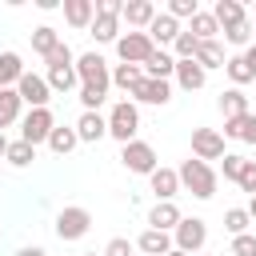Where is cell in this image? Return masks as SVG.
<instances>
[{
    "label": "cell",
    "mask_w": 256,
    "mask_h": 256,
    "mask_svg": "<svg viewBox=\"0 0 256 256\" xmlns=\"http://www.w3.org/2000/svg\"><path fill=\"white\" fill-rule=\"evenodd\" d=\"M176 176H180V188H184V192H192L196 200H212V196H216V188H220L216 168H212V164H204V160H196V156H188V160L176 168Z\"/></svg>",
    "instance_id": "cell-1"
},
{
    "label": "cell",
    "mask_w": 256,
    "mask_h": 256,
    "mask_svg": "<svg viewBox=\"0 0 256 256\" xmlns=\"http://www.w3.org/2000/svg\"><path fill=\"white\" fill-rule=\"evenodd\" d=\"M104 120H108V136L120 140V144L136 140V132H140V108H136L132 100H116L112 112H108Z\"/></svg>",
    "instance_id": "cell-2"
},
{
    "label": "cell",
    "mask_w": 256,
    "mask_h": 256,
    "mask_svg": "<svg viewBox=\"0 0 256 256\" xmlns=\"http://www.w3.org/2000/svg\"><path fill=\"white\" fill-rule=\"evenodd\" d=\"M56 236L64 240V244H72V240H84L88 236V228H92V212L88 208H80V204H68V208H60L56 212Z\"/></svg>",
    "instance_id": "cell-3"
},
{
    "label": "cell",
    "mask_w": 256,
    "mask_h": 256,
    "mask_svg": "<svg viewBox=\"0 0 256 256\" xmlns=\"http://www.w3.org/2000/svg\"><path fill=\"white\" fill-rule=\"evenodd\" d=\"M204 244H208V224L200 216H180V224L172 228V248L196 256V252H204Z\"/></svg>",
    "instance_id": "cell-4"
},
{
    "label": "cell",
    "mask_w": 256,
    "mask_h": 256,
    "mask_svg": "<svg viewBox=\"0 0 256 256\" xmlns=\"http://www.w3.org/2000/svg\"><path fill=\"white\" fill-rule=\"evenodd\" d=\"M120 164H124L128 172H136V176H152V172L160 168L156 148H152L148 140H128V144H120Z\"/></svg>",
    "instance_id": "cell-5"
},
{
    "label": "cell",
    "mask_w": 256,
    "mask_h": 256,
    "mask_svg": "<svg viewBox=\"0 0 256 256\" xmlns=\"http://www.w3.org/2000/svg\"><path fill=\"white\" fill-rule=\"evenodd\" d=\"M76 80L80 84H88V88H112V68H108V60L100 56V52H84V56H76Z\"/></svg>",
    "instance_id": "cell-6"
},
{
    "label": "cell",
    "mask_w": 256,
    "mask_h": 256,
    "mask_svg": "<svg viewBox=\"0 0 256 256\" xmlns=\"http://www.w3.org/2000/svg\"><path fill=\"white\" fill-rule=\"evenodd\" d=\"M52 128H56L52 108H28V116H20V140L32 144V148H36V144H48Z\"/></svg>",
    "instance_id": "cell-7"
},
{
    "label": "cell",
    "mask_w": 256,
    "mask_h": 256,
    "mask_svg": "<svg viewBox=\"0 0 256 256\" xmlns=\"http://www.w3.org/2000/svg\"><path fill=\"white\" fill-rule=\"evenodd\" d=\"M156 52V44L148 40V32H120V40H116V56H120V64H140L144 68V60Z\"/></svg>",
    "instance_id": "cell-8"
},
{
    "label": "cell",
    "mask_w": 256,
    "mask_h": 256,
    "mask_svg": "<svg viewBox=\"0 0 256 256\" xmlns=\"http://www.w3.org/2000/svg\"><path fill=\"white\" fill-rule=\"evenodd\" d=\"M16 96H20L28 108H48L52 88H48V80H44L40 72H28V68H24V76L16 80Z\"/></svg>",
    "instance_id": "cell-9"
},
{
    "label": "cell",
    "mask_w": 256,
    "mask_h": 256,
    "mask_svg": "<svg viewBox=\"0 0 256 256\" xmlns=\"http://www.w3.org/2000/svg\"><path fill=\"white\" fill-rule=\"evenodd\" d=\"M192 156L196 160H220L224 156V136L216 128H192Z\"/></svg>",
    "instance_id": "cell-10"
},
{
    "label": "cell",
    "mask_w": 256,
    "mask_h": 256,
    "mask_svg": "<svg viewBox=\"0 0 256 256\" xmlns=\"http://www.w3.org/2000/svg\"><path fill=\"white\" fill-rule=\"evenodd\" d=\"M172 100V84L168 80H148L144 76V84L132 92V104H152V108H164Z\"/></svg>",
    "instance_id": "cell-11"
},
{
    "label": "cell",
    "mask_w": 256,
    "mask_h": 256,
    "mask_svg": "<svg viewBox=\"0 0 256 256\" xmlns=\"http://www.w3.org/2000/svg\"><path fill=\"white\" fill-rule=\"evenodd\" d=\"M180 208H176V200H156L152 208H148V228H156V232H172L176 224H180Z\"/></svg>",
    "instance_id": "cell-12"
},
{
    "label": "cell",
    "mask_w": 256,
    "mask_h": 256,
    "mask_svg": "<svg viewBox=\"0 0 256 256\" xmlns=\"http://www.w3.org/2000/svg\"><path fill=\"white\" fill-rule=\"evenodd\" d=\"M72 128H76L80 144H96V140H104V136H108V120H104L100 112H80V120H76Z\"/></svg>",
    "instance_id": "cell-13"
},
{
    "label": "cell",
    "mask_w": 256,
    "mask_h": 256,
    "mask_svg": "<svg viewBox=\"0 0 256 256\" xmlns=\"http://www.w3.org/2000/svg\"><path fill=\"white\" fill-rule=\"evenodd\" d=\"M156 12H160V8H156L152 0H128L124 12H120V20H128V28H140V32H144V28L156 20Z\"/></svg>",
    "instance_id": "cell-14"
},
{
    "label": "cell",
    "mask_w": 256,
    "mask_h": 256,
    "mask_svg": "<svg viewBox=\"0 0 256 256\" xmlns=\"http://www.w3.org/2000/svg\"><path fill=\"white\" fill-rule=\"evenodd\" d=\"M144 32H148V40H152L156 48H164V44H172V40L180 36V24H176L168 12H156V20H152Z\"/></svg>",
    "instance_id": "cell-15"
},
{
    "label": "cell",
    "mask_w": 256,
    "mask_h": 256,
    "mask_svg": "<svg viewBox=\"0 0 256 256\" xmlns=\"http://www.w3.org/2000/svg\"><path fill=\"white\" fill-rule=\"evenodd\" d=\"M172 72H176V56H172L168 48H156V52L144 60V76H148V80H172Z\"/></svg>",
    "instance_id": "cell-16"
},
{
    "label": "cell",
    "mask_w": 256,
    "mask_h": 256,
    "mask_svg": "<svg viewBox=\"0 0 256 256\" xmlns=\"http://www.w3.org/2000/svg\"><path fill=\"white\" fill-rule=\"evenodd\" d=\"M172 80H176L184 92H196V88H204L208 72H204L196 60H176V72H172Z\"/></svg>",
    "instance_id": "cell-17"
},
{
    "label": "cell",
    "mask_w": 256,
    "mask_h": 256,
    "mask_svg": "<svg viewBox=\"0 0 256 256\" xmlns=\"http://www.w3.org/2000/svg\"><path fill=\"white\" fill-rule=\"evenodd\" d=\"M148 184H152L156 200H176V192H180V176H176V168H164V164L148 176Z\"/></svg>",
    "instance_id": "cell-18"
},
{
    "label": "cell",
    "mask_w": 256,
    "mask_h": 256,
    "mask_svg": "<svg viewBox=\"0 0 256 256\" xmlns=\"http://www.w3.org/2000/svg\"><path fill=\"white\" fill-rule=\"evenodd\" d=\"M136 252H144V256H164V252H172V232L144 228V232L136 236Z\"/></svg>",
    "instance_id": "cell-19"
},
{
    "label": "cell",
    "mask_w": 256,
    "mask_h": 256,
    "mask_svg": "<svg viewBox=\"0 0 256 256\" xmlns=\"http://www.w3.org/2000/svg\"><path fill=\"white\" fill-rule=\"evenodd\" d=\"M220 136H232V140L256 144V112H244V116H232V120H224V132H220Z\"/></svg>",
    "instance_id": "cell-20"
},
{
    "label": "cell",
    "mask_w": 256,
    "mask_h": 256,
    "mask_svg": "<svg viewBox=\"0 0 256 256\" xmlns=\"http://www.w3.org/2000/svg\"><path fill=\"white\" fill-rule=\"evenodd\" d=\"M64 20L72 28H88L96 20V0H64Z\"/></svg>",
    "instance_id": "cell-21"
},
{
    "label": "cell",
    "mask_w": 256,
    "mask_h": 256,
    "mask_svg": "<svg viewBox=\"0 0 256 256\" xmlns=\"http://www.w3.org/2000/svg\"><path fill=\"white\" fill-rule=\"evenodd\" d=\"M88 36H92L96 44H116V40H120V16H100V12H96V20L88 24Z\"/></svg>",
    "instance_id": "cell-22"
},
{
    "label": "cell",
    "mask_w": 256,
    "mask_h": 256,
    "mask_svg": "<svg viewBox=\"0 0 256 256\" xmlns=\"http://www.w3.org/2000/svg\"><path fill=\"white\" fill-rule=\"evenodd\" d=\"M192 60L208 72V68H224V60H228V56H224V44H220V40H200Z\"/></svg>",
    "instance_id": "cell-23"
},
{
    "label": "cell",
    "mask_w": 256,
    "mask_h": 256,
    "mask_svg": "<svg viewBox=\"0 0 256 256\" xmlns=\"http://www.w3.org/2000/svg\"><path fill=\"white\" fill-rule=\"evenodd\" d=\"M48 88L52 92H72L80 80H76V64H48Z\"/></svg>",
    "instance_id": "cell-24"
},
{
    "label": "cell",
    "mask_w": 256,
    "mask_h": 256,
    "mask_svg": "<svg viewBox=\"0 0 256 256\" xmlns=\"http://www.w3.org/2000/svg\"><path fill=\"white\" fill-rule=\"evenodd\" d=\"M112 84L132 96V92L144 84V68H140V64H116V68H112Z\"/></svg>",
    "instance_id": "cell-25"
},
{
    "label": "cell",
    "mask_w": 256,
    "mask_h": 256,
    "mask_svg": "<svg viewBox=\"0 0 256 256\" xmlns=\"http://www.w3.org/2000/svg\"><path fill=\"white\" fill-rule=\"evenodd\" d=\"M20 108H24V100L16 96V88H0V132L20 120Z\"/></svg>",
    "instance_id": "cell-26"
},
{
    "label": "cell",
    "mask_w": 256,
    "mask_h": 256,
    "mask_svg": "<svg viewBox=\"0 0 256 256\" xmlns=\"http://www.w3.org/2000/svg\"><path fill=\"white\" fill-rule=\"evenodd\" d=\"M56 44H60V32H56L52 24L32 28V52H36V56H44V60H48V56L56 52Z\"/></svg>",
    "instance_id": "cell-27"
},
{
    "label": "cell",
    "mask_w": 256,
    "mask_h": 256,
    "mask_svg": "<svg viewBox=\"0 0 256 256\" xmlns=\"http://www.w3.org/2000/svg\"><path fill=\"white\" fill-rule=\"evenodd\" d=\"M20 76H24V60H20V52H0V88H16Z\"/></svg>",
    "instance_id": "cell-28"
},
{
    "label": "cell",
    "mask_w": 256,
    "mask_h": 256,
    "mask_svg": "<svg viewBox=\"0 0 256 256\" xmlns=\"http://www.w3.org/2000/svg\"><path fill=\"white\" fill-rule=\"evenodd\" d=\"M212 20H216L220 28H228V24H240V20H248V16H244V4H240V0H216Z\"/></svg>",
    "instance_id": "cell-29"
},
{
    "label": "cell",
    "mask_w": 256,
    "mask_h": 256,
    "mask_svg": "<svg viewBox=\"0 0 256 256\" xmlns=\"http://www.w3.org/2000/svg\"><path fill=\"white\" fill-rule=\"evenodd\" d=\"M220 112H224V120L252 112V108H248V96H244V88H228V92H220Z\"/></svg>",
    "instance_id": "cell-30"
},
{
    "label": "cell",
    "mask_w": 256,
    "mask_h": 256,
    "mask_svg": "<svg viewBox=\"0 0 256 256\" xmlns=\"http://www.w3.org/2000/svg\"><path fill=\"white\" fill-rule=\"evenodd\" d=\"M76 144H80V136H76V128H68V124H56L52 136H48V148H52L56 156H68Z\"/></svg>",
    "instance_id": "cell-31"
},
{
    "label": "cell",
    "mask_w": 256,
    "mask_h": 256,
    "mask_svg": "<svg viewBox=\"0 0 256 256\" xmlns=\"http://www.w3.org/2000/svg\"><path fill=\"white\" fill-rule=\"evenodd\" d=\"M184 32H192L196 40H216V36H220V24L212 20V12H196V16L188 20V28H184Z\"/></svg>",
    "instance_id": "cell-32"
},
{
    "label": "cell",
    "mask_w": 256,
    "mask_h": 256,
    "mask_svg": "<svg viewBox=\"0 0 256 256\" xmlns=\"http://www.w3.org/2000/svg\"><path fill=\"white\" fill-rule=\"evenodd\" d=\"M4 160H8L12 168H28V164L36 160V148H32V144H24V140H8V148H4Z\"/></svg>",
    "instance_id": "cell-33"
},
{
    "label": "cell",
    "mask_w": 256,
    "mask_h": 256,
    "mask_svg": "<svg viewBox=\"0 0 256 256\" xmlns=\"http://www.w3.org/2000/svg\"><path fill=\"white\" fill-rule=\"evenodd\" d=\"M224 72H228L232 88H244V84H252V80H256V76H252V68L244 64V56H228V60H224Z\"/></svg>",
    "instance_id": "cell-34"
},
{
    "label": "cell",
    "mask_w": 256,
    "mask_h": 256,
    "mask_svg": "<svg viewBox=\"0 0 256 256\" xmlns=\"http://www.w3.org/2000/svg\"><path fill=\"white\" fill-rule=\"evenodd\" d=\"M220 32H224V40H228L232 48H248V44H252V20L228 24V28H220Z\"/></svg>",
    "instance_id": "cell-35"
},
{
    "label": "cell",
    "mask_w": 256,
    "mask_h": 256,
    "mask_svg": "<svg viewBox=\"0 0 256 256\" xmlns=\"http://www.w3.org/2000/svg\"><path fill=\"white\" fill-rule=\"evenodd\" d=\"M244 164H248V156H240V152H224L220 156V172L216 176H224V180H240V172H244Z\"/></svg>",
    "instance_id": "cell-36"
},
{
    "label": "cell",
    "mask_w": 256,
    "mask_h": 256,
    "mask_svg": "<svg viewBox=\"0 0 256 256\" xmlns=\"http://www.w3.org/2000/svg\"><path fill=\"white\" fill-rule=\"evenodd\" d=\"M196 44H200V40H196L192 32L180 28V36L172 40V56H176V60H192V56H196Z\"/></svg>",
    "instance_id": "cell-37"
},
{
    "label": "cell",
    "mask_w": 256,
    "mask_h": 256,
    "mask_svg": "<svg viewBox=\"0 0 256 256\" xmlns=\"http://www.w3.org/2000/svg\"><path fill=\"white\" fill-rule=\"evenodd\" d=\"M248 224H252V216H248L244 208H228V212H224V228H228L232 236H244Z\"/></svg>",
    "instance_id": "cell-38"
},
{
    "label": "cell",
    "mask_w": 256,
    "mask_h": 256,
    "mask_svg": "<svg viewBox=\"0 0 256 256\" xmlns=\"http://www.w3.org/2000/svg\"><path fill=\"white\" fill-rule=\"evenodd\" d=\"M104 100H108L104 88H88V84H80V104H84V112H100Z\"/></svg>",
    "instance_id": "cell-39"
},
{
    "label": "cell",
    "mask_w": 256,
    "mask_h": 256,
    "mask_svg": "<svg viewBox=\"0 0 256 256\" xmlns=\"http://www.w3.org/2000/svg\"><path fill=\"white\" fill-rule=\"evenodd\" d=\"M200 8H196V0H168V16L180 24V20H192Z\"/></svg>",
    "instance_id": "cell-40"
},
{
    "label": "cell",
    "mask_w": 256,
    "mask_h": 256,
    "mask_svg": "<svg viewBox=\"0 0 256 256\" xmlns=\"http://www.w3.org/2000/svg\"><path fill=\"white\" fill-rule=\"evenodd\" d=\"M100 256H136V244L128 240V236H112L108 244H104V252Z\"/></svg>",
    "instance_id": "cell-41"
},
{
    "label": "cell",
    "mask_w": 256,
    "mask_h": 256,
    "mask_svg": "<svg viewBox=\"0 0 256 256\" xmlns=\"http://www.w3.org/2000/svg\"><path fill=\"white\" fill-rule=\"evenodd\" d=\"M232 256H256V236H252V232L232 236Z\"/></svg>",
    "instance_id": "cell-42"
},
{
    "label": "cell",
    "mask_w": 256,
    "mask_h": 256,
    "mask_svg": "<svg viewBox=\"0 0 256 256\" xmlns=\"http://www.w3.org/2000/svg\"><path fill=\"white\" fill-rule=\"evenodd\" d=\"M236 184H240L248 196H256V160H248V164H244V172H240V180H236Z\"/></svg>",
    "instance_id": "cell-43"
},
{
    "label": "cell",
    "mask_w": 256,
    "mask_h": 256,
    "mask_svg": "<svg viewBox=\"0 0 256 256\" xmlns=\"http://www.w3.org/2000/svg\"><path fill=\"white\" fill-rule=\"evenodd\" d=\"M96 12L100 16H120L124 12V0H96Z\"/></svg>",
    "instance_id": "cell-44"
},
{
    "label": "cell",
    "mask_w": 256,
    "mask_h": 256,
    "mask_svg": "<svg viewBox=\"0 0 256 256\" xmlns=\"http://www.w3.org/2000/svg\"><path fill=\"white\" fill-rule=\"evenodd\" d=\"M240 56H244V64H248V68H252V76H256V44H248Z\"/></svg>",
    "instance_id": "cell-45"
},
{
    "label": "cell",
    "mask_w": 256,
    "mask_h": 256,
    "mask_svg": "<svg viewBox=\"0 0 256 256\" xmlns=\"http://www.w3.org/2000/svg\"><path fill=\"white\" fill-rule=\"evenodd\" d=\"M16 256H48V252H44V248H40V244H28V248H20V252H16Z\"/></svg>",
    "instance_id": "cell-46"
},
{
    "label": "cell",
    "mask_w": 256,
    "mask_h": 256,
    "mask_svg": "<svg viewBox=\"0 0 256 256\" xmlns=\"http://www.w3.org/2000/svg\"><path fill=\"white\" fill-rule=\"evenodd\" d=\"M244 212H248V216H252V224H256V196L248 200V208H244Z\"/></svg>",
    "instance_id": "cell-47"
},
{
    "label": "cell",
    "mask_w": 256,
    "mask_h": 256,
    "mask_svg": "<svg viewBox=\"0 0 256 256\" xmlns=\"http://www.w3.org/2000/svg\"><path fill=\"white\" fill-rule=\"evenodd\" d=\"M164 256H188V252H180V248H172V252H164Z\"/></svg>",
    "instance_id": "cell-48"
},
{
    "label": "cell",
    "mask_w": 256,
    "mask_h": 256,
    "mask_svg": "<svg viewBox=\"0 0 256 256\" xmlns=\"http://www.w3.org/2000/svg\"><path fill=\"white\" fill-rule=\"evenodd\" d=\"M4 148H8V140H4V132H0V156H4Z\"/></svg>",
    "instance_id": "cell-49"
},
{
    "label": "cell",
    "mask_w": 256,
    "mask_h": 256,
    "mask_svg": "<svg viewBox=\"0 0 256 256\" xmlns=\"http://www.w3.org/2000/svg\"><path fill=\"white\" fill-rule=\"evenodd\" d=\"M80 256H100V252H80Z\"/></svg>",
    "instance_id": "cell-50"
},
{
    "label": "cell",
    "mask_w": 256,
    "mask_h": 256,
    "mask_svg": "<svg viewBox=\"0 0 256 256\" xmlns=\"http://www.w3.org/2000/svg\"><path fill=\"white\" fill-rule=\"evenodd\" d=\"M196 256H212V252H196Z\"/></svg>",
    "instance_id": "cell-51"
},
{
    "label": "cell",
    "mask_w": 256,
    "mask_h": 256,
    "mask_svg": "<svg viewBox=\"0 0 256 256\" xmlns=\"http://www.w3.org/2000/svg\"><path fill=\"white\" fill-rule=\"evenodd\" d=\"M252 32H256V20H252Z\"/></svg>",
    "instance_id": "cell-52"
},
{
    "label": "cell",
    "mask_w": 256,
    "mask_h": 256,
    "mask_svg": "<svg viewBox=\"0 0 256 256\" xmlns=\"http://www.w3.org/2000/svg\"><path fill=\"white\" fill-rule=\"evenodd\" d=\"M140 256H144V252H140Z\"/></svg>",
    "instance_id": "cell-53"
}]
</instances>
